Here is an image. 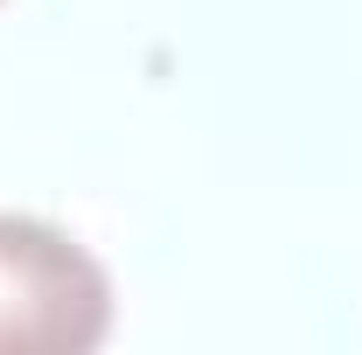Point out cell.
I'll return each instance as SVG.
<instances>
[{"mask_svg": "<svg viewBox=\"0 0 362 355\" xmlns=\"http://www.w3.org/2000/svg\"><path fill=\"white\" fill-rule=\"evenodd\" d=\"M112 313V272L70 230L0 209V355H84Z\"/></svg>", "mask_w": 362, "mask_h": 355, "instance_id": "1", "label": "cell"}]
</instances>
